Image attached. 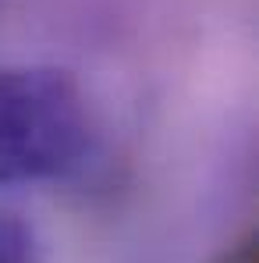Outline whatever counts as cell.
Masks as SVG:
<instances>
[{"label": "cell", "instance_id": "obj_1", "mask_svg": "<svg viewBox=\"0 0 259 263\" xmlns=\"http://www.w3.org/2000/svg\"><path fill=\"white\" fill-rule=\"evenodd\" d=\"M92 149L78 82L43 64L0 68V189L68 178Z\"/></svg>", "mask_w": 259, "mask_h": 263}, {"label": "cell", "instance_id": "obj_2", "mask_svg": "<svg viewBox=\"0 0 259 263\" xmlns=\"http://www.w3.org/2000/svg\"><path fill=\"white\" fill-rule=\"evenodd\" d=\"M32 231L11 214H0V263H32Z\"/></svg>", "mask_w": 259, "mask_h": 263}]
</instances>
